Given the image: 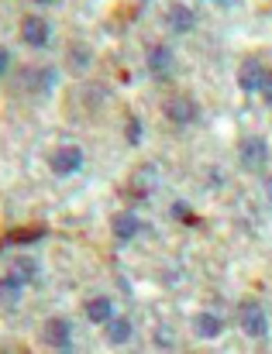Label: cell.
<instances>
[{
	"label": "cell",
	"mask_w": 272,
	"mask_h": 354,
	"mask_svg": "<svg viewBox=\"0 0 272 354\" xmlns=\"http://www.w3.org/2000/svg\"><path fill=\"white\" fill-rule=\"evenodd\" d=\"M145 66L155 80H169L172 76V48L169 45H152L145 52Z\"/></svg>",
	"instance_id": "7"
},
{
	"label": "cell",
	"mask_w": 272,
	"mask_h": 354,
	"mask_svg": "<svg viewBox=\"0 0 272 354\" xmlns=\"http://www.w3.org/2000/svg\"><path fill=\"white\" fill-rule=\"evenodd\" d=\"M7 69H10V52H7V48H0V76H3Z\"/></svg>",
	"instance_id": "22"
},
{
	"label": "cell",
	"mask_w": 272,
	"mask_h": 354,
	"mask_svg": "<svg viewBox=\"0 0 272 354\" xmlns=\"http://www.w3.org/2000/svg\"><path fill=\"white\" fill-rule=\"evenodd\" d=\"M10 272H17L24 282H38V275H42V268H38V261L35 258H28V254H21V258H14V268Z\"/></svg>",
	"instance_id": "16"
},
{
	"label": "cell",
	"mask_w": 272,
	"mask_h": 354,
	"mask_svg": "<svg viewBox=\"0 0 272 354\" xmlns=\"http://www.w3.org/2000/svg\"><path fill=\"white\" fill-rule=\"evenodd\" d=\"M38 3H48V0H38Z\"/></svg>",
	"instance_id": "25"
},
{
	"label": "cell",
	"mask_w": 272,
	"mask_h": 354,
	"mask_svg": "<svg viewBox=\"0 0 272 354\" xmlns=\"http://www.w3.org/2000/svg\"><path fill=\"white\" fill-rule=\"evenodd\" d=\"M172 217H179L186 227H193V224H197V214H190V207H186V203H172Z\"/></svg>",
	"instance_id": "20"
},
{
	"label": "cell",
	"mask_w": 272,
	"mask_h": 354,
	"mask_svg": "<svg viewBox=\"0 0 272 354\" xmlns=\"http://www.w3.org/2000/svg\"><path fill=\"white\" fill-rule=\"evenodd\" d=\"M111 231H114L118 241H135L141 234V221H138V214H132V210H121V214L111 217Z\"/></svg>",
	"instance_id": "12"
},
{
	"label": "cell",
	"mask_w": 272,
	"mask_h": 354,
	"mask_svg": "<svg viewBox=\"0 0 272 354\" xmlns=\"http://www.w3.org/2000/svg\"><path fill=\"white\" fill-rule=\"evenodd\" d=\"M42 341H45L48 348H55V351H69V348H73V324L62 320V317L45 320V327H42Z\"/></svg>",
	"instance_id": "3"
},
{
	"label": "cell",
	"mask_w": 272,
	"mask_h": 354,
	"mask_svg": "<svg viewBox=\"0 0 272 354\" xmlns=\"http://www.w3.org/2000/svg\"><path fill=\"white\" fill-rule=\"evenodd\" d=\"M45 237V227H21V231H10L7 234V244H35Z\"/></svg>",
	"instance_id": "17"
},
{
	"label": "cell",
	"mask_w": 272,
	"mask_h": 354,
	"mask_svg": "<svg viewBox=\"0 0 272 354\" xmlns=\"http://www.w3.org/2000/svg\"><path fill=\"white\" fill-rule=\"evenodd\" d=\"M52 172L55 176H73V172H80L83 169V148H76V145H62V148H55L52 151Z\"/></svg>",
	"instance_id": "4"
},
{
	"label": "cell",
	"mask_w": 272,
	"mask_h": 354,
	"mask_svg": "<svg viewBox=\"0 0 272 354\" xmlns=\"http://www.w3.org/2000/svg\"><path fill=\"white\" fill-rule=\"evenodd\" d=\"M242 330L255 341H266L269 337V313L259 303H245L242 306Z\"/></svg>",
	"instance_id": "2"
},
{
	"label": "cell",
	"mask_w": 272,
	"mask_h": 354,
	"mask_svg": "<svg viewBox=\"0 0 272 354\" xmlns=\"http://www.w3.org/2000/svg\"><path fill=\"white\" fill-rule=\"evenodd\" d=\"M262 97H266V104L272 107V73L266 76V83H262Z\"/></svg>",
	"instance_id": "23"
},
{
	"label": "cell",
	"mask_w": 272,
	"mask_h": 354,
	"mask_svg": "<svg viewBox=\"0 0 272 354\" xmlns=\"http://www.w3.org/2000/svg\"><path fill=\"white\" fill-rule=\"evenodd\" d=\"M83 313H87V320H90V324H107L111 317H118V310H114V299H111V296H93V299H87Z\"/></svg>",
	"instance_id": "13"
},
{
	"label": "cell",
	"mask_w": 272,
	"mask_h": 354,
	"mask_svg": "<svg viewBox=\"0 0 272 354\" xmlns=\"http://www.w3.org/2000/svg\"><path fill=\"white\" fill-rule=\"evenodd\" d=\"M24 279L17 275V272H7L3 279H0V306L3 310H17L21 306V296H24Z\"/></svg>",
	"instance_id": "10"
},
{
	"label": "cell",
	"mask_w": 272,
	"mask_h": 354,
	"mask_svg": "<svg viewBox=\"0 0 272 354\" xmlns=\"http://www.w3.org/2000/svg\"><path fill=\"white\" fill-rule=\"evenodd\" d=\"M107 344H114V348H121V344H128L132 341V334H135V327H132V320H125V317H111L107 324Z\"/></svg>",
	"instance_id": "14"
},
{
	"label": "cell",
	"mask_w": 272,
	"mask_h": 354,
	"mask_svg": "<svg viewBox=\"0 0 272 354\" xmlns=\"http://www.w3.org/2000/svg\"><path fill=\"white\" fill-rule=\"evenodd\" d=\"M193 334L203 337V341H214V337L224 334V320H221L217 313H210V310H200V313L193 317Z\"/></svg>",
	"instance_id": "11"
},
{
	"label": "cell",
	"mask_w": 272,
	"mask_h": 354,
	"mask_svg": "<svg viewBox=\"0 0 272 354\" xmlns=\"http://www.w3.org/2000/svg\"><path fill=\"white\" fill-rule=\"evenodd\" d=\"M165 28L176 31V35H190V31L197 28L193 7H186V3H169V10H165Z\"/></svg>",
	"instance_id": "9"
},
{
	"label": "cell",
	"mask_w": 272,
	"mask_h": 354,
	"mask_svg": "<svg viewBox=\"0 0 272 354\" xmlns=\"http://www.w3.org/2000/svg\"><path fill=\"white\" fill-rule=\"evenodd\" d=\"M141 131H145V127H141V120L128 118V124H125V141H128V145H138V141H141Z\"/></svg>",
	"instance_id": "19"
},
{
	"label": "cell",
	"mask_w": 272,
	"mask_h": 354,
	"mask_svg": "<svg viewBox=\"0 0 272 354\" xmlns=\"http://www.w3.org/2000/svg\"><path fill=\"white\" fill-rule=\"evenodd\" d=\"M90 62H93L90 45L73 41V45H69V69H73V73H87V69H90Z\"/></svg>",
	"instance_id": "15"
},
{
	"label": "cell",
	"mask_w": 272,
	"mask_h": 354,
	"mask_svg": "<svg viewBox=\"0 0 272 354\" xmlns=\"http://www.w3.org/2000/svg\"><path fill=\"white\" fill-rule=\"evenodd\" d=\"M155 348H172V330L169 327H158L155 330Z\"/></svg>",
	"instance_id": "21"
},
{
	"label": "cell",
	"mask_w": 272,
	"mask_h": 354,
	"mask_svg": "<svg viewBox=\"0 0 272 354\" xmlns=\"http://www.w3.org/2000/svg\"><path fill=\"white\" fill-rule=\"evenodd\" d=\"M238 158H242V165H245L248 172H262V169L269 165V141H266L262 134L245 138L242 148H238Z\"/></svg>",
	"instance_id": "1"
},
{
	"label": "cell",
	"mask_w": 272,
	"mask_h": 354,
	"mask_svg": "<svg viewBox=\"0 0 272 354\" xmlns=\"http://www.w3.org/2000/svg\"><path fill=\"white\" fill-rule=\"evenodd\" d=\"M21 38H24L28 48H45L48 45V21L38 17V14H28L21 21Z\"/></svg>",
	"instance_id": "6"
},
{
	"label": "cell",
	"mask_w": 272,
	"mask_h": 354,
	"mask_svg": "<svg viewBox=\"0 0 272 354\" xmlns=\"http://www.w3.org/2000/svg\"><path fill=\"white\" fill-rule=\"evenodd\" d=\"M266 76H269V69H266L259 59H245L242 69H238V86H242V93H262Z\"/></svg>",
	"instance_id": "5"
},
{
	"label": "cell",
	"mask_w": 272,
	"mask_h": 354,
	"mask_svg": "<svg viewBox=\"0 0 272 354\" xmlns=\"http://www.w3.org/2000/svg\"><path fill=\"white\" fill-rule=\"evenodd\" d=\"M197 114H200V107H197L193 97H172V100H165V118L172 120V124H179V127L193 124Z\"/></svg>",
	"instance_id": "8"
},
{
	"label": "cell",
	"mask_w": 272,
	"mask_h": 354,
	"mask_svg": "<svg viewBox=\"0 0 272 354\" xmlns=\"http://www.w3.org/2000/svg\"><path fill=\"white\" fill-rule=\"evenodd\" d=\"M28 80L38 83V90H52L55 86V69H38V73H28Z\"/></svg>",
	"instance_id": "18"
},
{
	"label": "cell",
	"mask_w": 272,
	"mask_h": 354,
	"mask_svg": "<svg viewBox=\"0 0 272 354\" xmlns=\"http://www.w3.org/2000/svg\"><path fill=\"white\" fill-rule=\"evenodd\" d=\"M269 193H272V179H269Z\"/></svg>",
	"instance_id": "24"
}]
</instances>
